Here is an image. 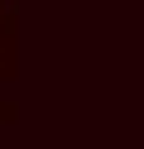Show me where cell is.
<instances>
[{"instance_id": "obj_3", "label": "cell", "mask_w": 144, "mask_h": 149, "mask_svg": "<svg viewBox=\"0 0 144 149\" xmlns=\"http://www.w3.org/2000/svg\"><path fill=\"white\" fill-rule=\"evenodd\" d=\"M15 120H19V106H15V101H5V96H0V125H15Z\"/></svg>"}, {"instance_id": "obj_1", "label": "cell", "mask_w": 144, "mask_h": 149, "mask_svg": "<svg viewBox=\"0 0 144 149\" xmlns=\"http://www.w3.org/2000/svg\"><path fill=\"white\" fill-rule=\"evenodd\" d=\"M19 72V34H0V82H15Z\"/></svg>"}, {"instance_id": "obj_2", "label": "cell", "mask_w": 144, "mask_h": 149, "mask_svg": "<svg viewBox=\"0 0 144 149\" xmlns=\"http://www.w3.org/2000/svg\"><path fill=\"white\" fill-rule=\"evenodd\" d=\"M0 34H19V0H0Z\"/></svg>"}]
</instances>
